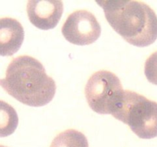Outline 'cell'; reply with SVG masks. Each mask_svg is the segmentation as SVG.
I'll use <instances>...</instances> for the list:
<instances>
[{
  "label": "cell",
  "instance_id": "obj_1",
  "mask_svg": "<svg viewBox=\"0 0 157 147\" xmlns=\"http://www.w3.org/2000/svg\"><path fill=\"white\" fill-rule=\"evenodd\" d=\"M0 87L21 104L34 107L48 104L56 92V84L39 61L29 55L14 58L8 66Z\"/></svg>",
  "mask_w": 157,
  "mask_h": 147
},
{
  "label": "cell",
  "instance_id": "obj_2",
  "mask_svg": "<svg viewBox=\"0 0 157 147\" xmlns=\"http://www.w3.org/2000/svg\"><path fill=\"white\" fill-rule=\"evenodd\" d=\"M104 9L113 30L132 45L143 47L157 39V15L153 9L139 1H96Z\"/></svg>",
  "mask_w": 157,
  "mask_h": 147
},
{
  "label": "cell",
  "instance_id": "obj_3",
  "mask_svg": "<svg viewBox=\"0 0 157 147\" xmlns=\"http://www.w3.org/2000/svg\"><path fill=\"white\" fill-rule=\"evenodd\" d=\"M115 119L130 126L141 139L157 136V103L131 90H124L112 113Z\"/></svg>",
  "mask_w": 157,
  "mask_h": 147
},
{
  "label": "cell",
  "instance_id": "obj_4",
  "mask_svg": "<svg viewBox=\"0 0 157 147\" xmlns=\"http://www.w3.org/2000/svg\"><path fill=\"white\" fill-rule=\"evenodd\" d=\"M124 92L118 77L108 70H99L94 74L84 89L89 107L99 114H112Z\"/></svg>",
  "mask_w": 157,
  "mask_h": 147
},
{
  "label": "cell",
  "instance_id": "obj_5",
  "mask_svg": "<svg viewBox=\"0 0 157 147\" xmlns=\"http://www.w3.org/2000/svg\"><path fill=\"white\" fill-rule=\"evenodd\" d=\"M61 33L71 44L88 45L95 42L101 36V27L91 12L78 10L67 17L62 26Z\"/></svg>",
  "mask_w": 157,
  "mask_h": 147
},
{
  "label": "cell",
  "instance_id": "obj_6",
  "mask_svg": "<svg viewBox=\"0 0 157 147\" xmlns=\"http://www.w3.org/2000/svg\"><path fill=\"white\" fill-rule=\"evenodd\" d=\"M30 22L41 30H49L57 26L59 22L64 5L62 1L30 0L26 7Z\"/></svg>",
  "mask_w": 157,
  "mask_h": 147
},
{
  "label": "cell",
  "instance_id": "obj_7",
  "mask_svg": "<svg viewBox=\"0 0 157 147\" xmlns=\"http://www.w3.org/2000/svg\"><path fill=\"white\" fill-rule=\"evenodd\" d=\"M25 38L22 25L12 18H0V56H12L21 47Z\"/></svg>",
  "mask_w": 157,
  "mask_h": 147
},
{
  "label": "cell",
  "instance_id": "obj_8",
  "mask_svg": "<svg viewBox=\"0 0 157 147\" xmlns=\"http://www.w3.org/2000/svg\"><path fill=\"white\" fill-rule=\"evenodd\" d=\"M18 125V116L15 109L3 100H0V137L12 135Z\"/></svg>",
  "mask_w": 157,
  "mask_h": 147
},
{
  "label": "cell",
  "instance_id": "obj_9",
  "mask_svg": "<svg viewBox=\"0 0 157 147\" xmlns=\"http://www.w3.org/2000/svg\"><path fill=\"white\" fill-rule=\"evenodd\" d=\"M50 147H89L85 135L75 130H67L59 133Z\"/></svg>",
  "mask_w": 157,
  "mask_h": 147
},
{
  "label": "cell",
  "instance_id": "obj_10",
  "mask_svg": "<svg viewBox=\"0 0 157 147\" xmlns=\"http://www.w3.org/2000/svg\"><path fill=\"white\" fill-rule=\"evenodd\" d=\"M144 73L149 82L157 85V51L152 54L147 59Z\"/></svg>",
  "mask_w": 157,
  "mask_h": 147
},
{
  "label": "cell",
  "instance_id": "obj_11",
  "mask_svg": "<svg viewBox=\"0 0 157 147\" xmlns=\"http://www.w3.org/2000/svg\"><path fill=\"white\" fill-rule=\"evenodd\" d=\"M0 147H7V146H5V145H0Z\"/></svg>",
  "mask_w": 157,
  "mask_h": 147
}]
</instances>
